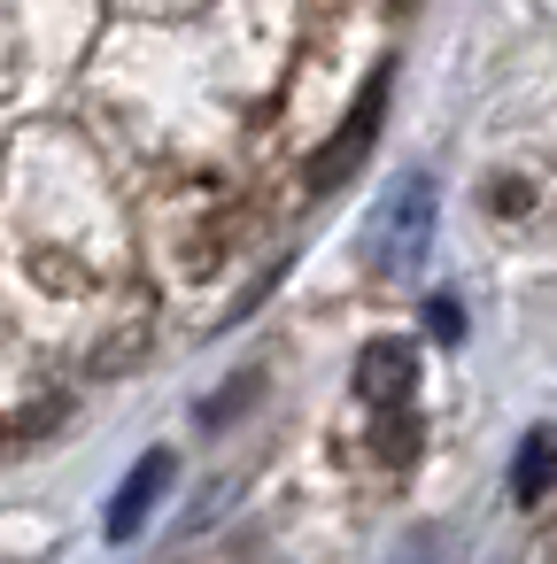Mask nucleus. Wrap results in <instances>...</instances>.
Here are the masks:
<instances>
[{"instance_id":"nucleus-1","label":"nucleus","mask_w":557,"mask_h":564,"mask_svg":"<svg viewBox=\"0 0 557 564\" xmlns=\"http://www.w3.org/2000/svg\"><path fill=\"white\" fill-rule=\"evenodd\" d=\"M426 240H433V178L426 171H403L387 186V202L372 209V263L387 279H403V271L426 263Z\"/></svg>"},{"instance_id":"nucleus-2","label":"nucleus","mask_w":557,"mask_h":564,"mask_svg":"<svg viewBox=\"0 0 557 564\" xmlns=\"http://www.w3.org/2000/svg\"><path fill=\"white\" fill-rule=\"evenodd\" d=\"M379 117H387V78H372V86L356 94V109L341 117L333 148H325V155L310 163V186H318V194H333V186H341V178H349V171H356V163L372 155V140H379Z\"/></svg>"},{"instance_id":"nucleus-3","label":"nucleus","mask_w":557,"mask_h":564,"mask_svg":"<svg viewBox=\"0 0 557 564\" xmlns=\"http://www.w3.org/2000/svg\"><path fill=\"white\" fill-rule=\"evenodd\" d=\"M410 387H418V356H410V340H372V348L356 356V394H364L372 410H403Z\"/></svg>"},{"instance_id":"nucleus-4","label":"nucleus","mask_w":557,"mask_h":564,"mask_svg":"<svg viewBox=\"0 0 557 564\" xmlns=\"http://www.w3.org/2000/svg\"><path fill=\"white\" fill-rule=\"evenodd\" d=\"M163 487H171V448H148V456L125 471V487L109 495V541H132V533L148 525V510H156Z\"/></svg>"},{"instance_id":"nucleus-5","label":"nucleus","mask_w":557,"mask_h":564,"mask_svg":"<svg viewBox=\"0 0 557 564\" xmlns=\"http://www.w3.org/2000/svg\"><path fill=\"white\" fill-rule=\"evenodd\" d=\"M549 487H557V433H549V425H534V433L518 441V464H511V495H518V502L534 510V502H542Z\"/></svg>"},{"instance_id":"nucleus-6","label":"nucleus","mask_w":557,"mask_h":564,"mask_svg":"<svg viewBox=\"0 0 557 564\" xmlns=\"http://www.w3.org/2000/svg\"><path fill=\"white\" fill-rule=\"evenodd\" d=\"M426 325H433L441 340H457V333H464V317H457V302H433V310H426Z\"/></svg>"}]
</instances>
